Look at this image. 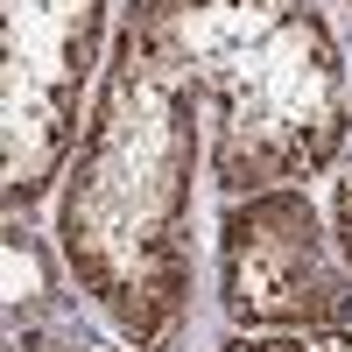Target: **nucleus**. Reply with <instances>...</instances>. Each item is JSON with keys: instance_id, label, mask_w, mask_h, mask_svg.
Returning <instances> with one entry per match:
<instances>
[{"instance_id": "nucleus-4", "label": "nucleus", "mask_w": 352, "mask_h": 352, "mask_svg": "<svg viewBox=\"0 0 352 352\" xmlns=\"http://www.w3.org/2000/svg\"><path fill=\"white\" fill-rule=\"evenodd\" d=\"M219 310L247 338L352 331V261L317 219L310 184L226 197L219 212Z\"/></svg>"}, {"instance_id": "nucleus-6", "label": "nucleus", "mask_w": 352, "mask_h": 352, "mask_svg": "<svg viewBox=\"0 0 352 352\" xmlns=\"http://www.w3.org/2000/svg\"><path fill=\"white\" fill-rule=\"evenodd\" d=\"M8 352H106L92 331H85V317H78V303L71 310H56V317H43V324H21V331H8Z\"/></svg>"}, {"instance_id": "nucleus-10", "label": "nucleus", "mask_w": 352, "mask_h": 352, "mask_svg": "<svg viewBox=\"0 0 352 352\" xmlns=\"http://www.w3.org/2000/svg\"><path fill=\"white\" fill-rule=\"evenodd\" d=\"M338 8H352V0H338Z\"/></svg>"}, {"instance_id": "nucleus-3", "label": "nucleus", "mask_w": 352, "mask_h": 352, "mask_svg": "<svg viewBox=\"0 0 352 352\" xmlns=\"http://www.w3.org/2000/svg\"><path fill=\"white\" fill-rule=\"evenodd\" d=\"M106 0H0V204L36 219L64 190L78 134L106 78Z\"/></svg>"}, {"instance_id": "nucleus-9", "label": "nucleus", "mask_w": 352, "mask_h": 352, "mask_svg": "<svg viewBox=\"0 0 352 352\" xmlns=\"http://www.w3.org/2000/svg\"><path fill=\"white\" fill-rule=\"evenodd\" d=\"M303 352H352V331H317L303 338Z\"/></svg>"}, {"instance_id": "nucleus-7", "label": "nucleus", "mask_w": 352, "mask_h": 352, "mask_svg": "<svg viewBox=\"0 0 352 352\" xmlns=\"http://www.w3.org/2000/svg\"><path fill=\"white\" fill-rule=\"evenodd\" d=\"M331 232H338V247L352 261V169L338 176V190H331Z\"/></svg>"}, {"instance_id": "nucleus-8", "label": "nucleus", "mask_w": 352, "mask_h": 352, "mask_svg": "<svg viewBox=\"0 0 352 352\" xmlns=\"http://www.w3.org/2000/svg\"><path fill=\"white\" fill-rule=\"evenodd\" d=\"M219 352H303V338H247V331H232Z\"/></svg>"}, {"instance_id": "nucleus-1", "label": "nucleus", "mask_w": 352, "mask_h": 352, "mask_svg": "<svg viewBox=\"0 0 352 352\" xmlns=\"http://www.w3.org/2000/svg\"><path fill=\"white\" fill-rule=\"evenodd\" d=\"M204 99L148 21L120 14L113 56L56 190L71 289L134 352H176L197 310Z\"/></svg>"}, {"instance_id": "nucleus-2", "label": "nucleus", "mask_w": 352, "mask_h": 352, "mask_svg": "<svg viewBox=\"0 0 352 352\" xmlns=\"http://www.w3.org/2000/svg\"><path fill=\"white\" fill-rule=\"evenodd\" d=\"M204 99L219 197L324 176L352 141V71L317 0H127Z\"/></svg>"}, {"instance_id": "nucleus-5", "label": "nucleus", "mask_w": 352, "mask_h": 352, "mask_svg": "<svg viewBox=\"0 0 352 352\" xmlns=\"http://www.w3.org/2000/svg\"><path fill=\"white\" fill-rule=\"evenodd\" d=\"M0 254H8V331L71 310V268H64V254H56L28 219L0 226Z\"/></svg>"}]
</instances>
